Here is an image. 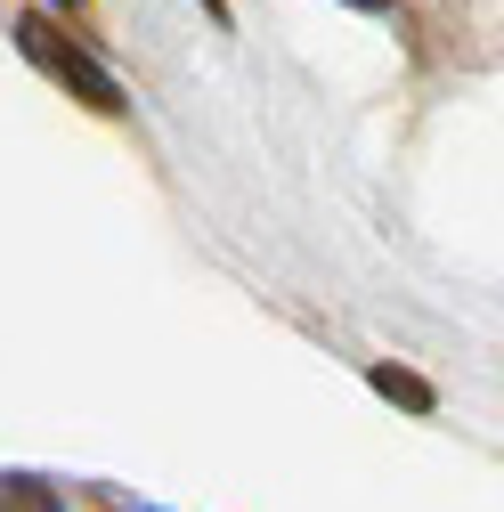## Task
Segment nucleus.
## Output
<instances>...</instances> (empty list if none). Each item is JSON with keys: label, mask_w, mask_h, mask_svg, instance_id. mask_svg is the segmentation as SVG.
<instances>
[{"label": "nucleus", "mask_w": 504, "mask_h": 512, "mask_svg": "<svg viewBox=\"0 0 504 512\" xmlns=\"http://www.w3.org/2000/svg\"><path fill=\"white\" fill-rule=\"evenodd\" d=\"M17 49L33 57L41 74H57V82H66L82 106H98V114H122V90H114V74H106V66H90V57H82L66 33H57L41 9H25V17H17Z\"/></svg>", "instance_id": "obj_1"}, {"label": "nucleus", "mask_w": 504, "mask_h": 512, "mask_svg": "<svg viewBox=\"0 0 504 512\" xmlns=\"http://www.w3.org/2000/svg\"><path fill=\"white\" fill-rule=\"evenodd\" d=\"M0 512H66V504H57V488H41L25 472H0Z\"/></svg>", "instance_id": "obj_2"}, {"label": "nucleus", "mask_w": 504, "mask_h": 512, "mask_svg": "<svg viewBox=\"0 0 504 512\" xmlns=\"http://www.w3.org/2000/svg\"><path fill=\"white\" fill-rule=\"evenodd\" d=\"M374 391H391V399H407V407H431V391L415 374H399V366H374Z\"/></svg>", "instance_id": "obj_3"}, {"label": "nucleus", "mask_w": 504, "mask_h": 512, "mask_svg": "<svg viewBox=\"0 0 504 512\" xmlns=\"http://www.w3.org/2000/svg\"><path fill=\"white\" fill-rule=\"evenodd\" d=\"M350 9H391V0H350Z\"/></svg>", "instance_id": "obj_4"}, {"label": "nucleus", "mask_w": 504, "mask_h": 512, "mask_svg": "<svg viewBox=\"0 0 504 512\" xmlns=\"http://www.w3.org/2000/svg\"><path fill=\"white\" fill-rule=\"evenodd\" d=\"M66 9H74V0H66Z\"/></svg>", "instance_id": "obj_5"}]
</instances>
